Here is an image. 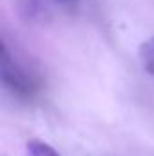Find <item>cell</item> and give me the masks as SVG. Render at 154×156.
<instances>
[{
  "instance_id": "cell-3",
  "label": "cell",
  "mask_w": 154,
  "mask_h": 156,
  "mask_svg": "<svg viewBox=\"0 0 154 156\" xmlns=\"http://www.w3.org/2000/svg\"><path fill=\"white\" fill-rule=\"evenodd\" d=\"M140 58H142L143 67L151 75H154V37L142 44V47H140Z\"/></svg>"
},
{
  "instance_id": "cell-2",
  "label": "cell",
  "mask_w": 154,
  "mask_h": 156,
  "mask_svg": "<svg viewBox=\"0 0 154 156\" xmlns=\"http://www.w3.org/2000/svg\"><path fill=\"white\" fill-rule=\"evenodd\" d=\"M26 156H60L49 144L42 140H31L26 145Z\"/></svg>"
},
{
  "instance_id": "cell-4",
  "label": "cell",
  "mask_w": 154,
  "mask_h": 156,
  "mask_svg": "<svg viewBox=\"0 0 154 156\" xmlns=\"http://www.w3.org/2000/svg\"><path fill=\"white\" fill-rule=\"evenodd\" d=\"M60 2H64V4H73V2H76V0H60Z\"/></svg>"
},
{
  "instance_id": "cell-1",
  "label": "cell",
  "mask_w": 154,
  "mask_h": 156,
  "mask_svg": "<svg viewBox=\"0 0 154 156\" xmlns=\"http://www.w3.org/2000/svg\"><path fill=\"white\" fill-rule=\"evenodd\" d=\"M0 73H2L4 85L18 98H31L35 94L37 83L33 76L27 75V71L20 66V62L11 55L5 42H2V49H0Z\"/></svg>"
}]
</instances>
